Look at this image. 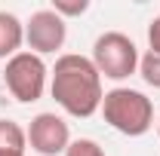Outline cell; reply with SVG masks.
<instances>
[{"instance_id": "6da1fadb", "label": "cell", "mask_w": 160, "mask_h": 156, "mask_svg": "<svg viewBox=\"0 0 160 156\" xmlns=\"http://www.w3.org/2000/svg\"><path fill=\"white\" fill-rule=\"evenodd\" d=\"M49 92L56 98L65 113L71 117H92L102 107V74L96 71L92 58L77 55V52H68L59 55L56 67H52V80H49Z\"/></svg>"}, {"instance_id": "7a4b0ae2", "label": "cell", "mask_w": 160, "mask_h": 156, "mask_svg": "<svg viewBox=\"0 0 160 156\" xmlns=\"http://www.w3.org/2000/svg\"><path fill=\"white\" fill-rule=\"evenodd\" d=\"M99 110L105 113V122L111 129H117L120 135H129V138L145 135L154 126V104L139 89H123V86H117V89L105 92Z\"/></svg>"}, {"instance_id": "3957f363", "label": "cell", "mask_w": 160, "mask_h": 156, "mask_svg": "<svg viewBox=\"0 0 160 156\" xmlns=\"http://www.w3.org/2000/svg\"><path fill=\"white\" fill-rule=\"evenodd\" d=\"M92 64L102 77L108 80H126L139 71V49L136 43L120 34V31H105L92 43Z\"/></svg>"}, {"instance_id": "277c9868", "label": "cell", "mask_w": 160, "mask_h": 156, "mask_svg": "<svg viewBox=\"0 0 160 156\" xmlns=\"http://www.w3.org/2000/svg\"><path fill=\"white\" fill-rule=\"evenodd\" d=\"M46 64L40 55L34 52H19L6 61V71H3V83L6 89L12 92L16 101L22 104H31V101H40L43 98V89H46Z\"/></svg>"}, {"instance_id": "5b68a950", "label": "cell", "mask_w": 160, "mask_h": 156, "mask_svg": "<svg viewBox=\"0 0 160 156\" xmlns=\"http://www.w3.org/2000/svg\"><path fill=\"white\" fill-rule=\"evenodd\" d=\"M65 37H68V25L52 9H37L31 21L25 25V43L31 46L34 55H49V52L62 49Z\"/></svg>"}, {"instance_id": "8992f818", "label": "cell", "mask_w": 160, "mask_h": 156, "mask_svg": "<svg viewBox=\"0 0 160 156\" xmlns=\"http://www.w3.org/2000/svg\"><path fill=\"white\" fill-rule=\"evenodd\" d=\"M28 144L40 156H56V153L65 156L68 144H71L68 122L62 117H56V113H37L28 126Z\"/></svg>"}, {"instance_id": "52a82bcc", "label": "cell", "mask_w": 160, "mask_h": 156, "mask_svg": "<svg viewBox=\"0 0 160 156\" xmlns=\"http://www.w3.org/2000/svg\"><path fill=\"white\" fill-rule=\"evenodd\" d=\"M25 43V25L12 12H0V58H12L22 52Z\"/></svg>"}, {"instance_id": "ba28073f", "label": "cell", "mask_w": 160, "mask_h": 156, "mask_svg": "<svg viewBox=\"0 0 160 156\" xmlns=\"http://www.w3.org/2000/svg\"><path fill=\"white\" fill-rule=\"evenodd\" d=\"M25 147H28V132L12 119H0V156L25 153Z\"/></svg>"}, {"instance_id": "9c48e42d", "label": "cell", "mask_w": 160, "mask_h": 156, "mask_svg": "<svg viewBox=\"0 0 160 156\" xmlns=\"http://www.w3.org/2000/svg\"><path fill=\"white\" fill-rule=\"evenodd\" d=\"M139 74H142V80H145L148 86L160 89V55L145 52V55L139 58Z\"/></svg>"}, {"instance_id": "30bf717a", "label": "cell", "mask_w": 160, "mask_h": 156, "mask_svg": "<svg viewBox=\"0 0 160 156\" xmlns=\"http://www.w3.org/2000/svg\"><path fill=\"white\" fill-rule=\"evenodd\" d=\"M65 156H105V150L99 147V141H92V138H77V141L68 144Z\"/></svg>"}, {"instance_id": "8fae6325", "label": "cell", "mask_w": 160, "mask_h": 156, "mask_svg": "<svg viewBox=\"0 0 160 156\" xmlns=\"http://www.w3.org/2000/svg\"><path fill=\"white\" fill-rule=\"evenodd\" d=\"M89 9V0H52V12H59L62 19L65 16H83Z\"/></svg>"}, {"instance_id": "7c38bea8", "label": "cell", "mask_w": 160, "mask_h": 156, "mask_svg": "<svg viewBox=\"0 0 160 156\" xmlns=\"http://www.w3.org/2000/svg\"><path fill=\"white\" fill-rule=\"evenodd\" d=\"M148 46H151L148 52L160 55V16H157L154 21H151V25H148Z\"/></svg>"}, {"instance_id": "4fadbf2b", "label": "cell", "mask_w": 160, "mask_h": 156, "mask_svg": "<svg viewBox=\"0 0 160 156\" xmlns=\"http://www.w3.org/2000/svg\"><path fill=\"white\" fill-rule=\"evenodd\" d=\"M157 135H160V122H157Z\"/></svg>"}, {"instance_id": "5bb4252c", "label": "cell", "mask_w": 160, "mask_h": 156, "mask_svg": "<svg viewBox=\"0 0 160 156\" xmlns=\"http://www.w3.org/2000/svg\"><path fill=\"white\" fill-rule=\"evenodd\" d=\"M16 156H25V153H16Z\"/></svg>"}]
</instances>
